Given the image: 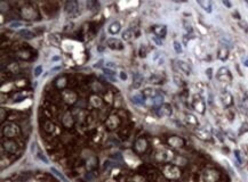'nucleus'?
<instances>
[{
	"label": "nucleus",
	"instance_id": "obj_1",
	"mask_svg": "<svg viewBox=\"0 0 248 182\" xmlns=\"http://www.w3.org/2000/svg\"><path fill=\"white\" fill-rule=\"evenodd\" d=\"M21 131L13 123H6L2 125V137H6L7 140H12L15 137H18Z\"/></svg>",
	"mask_w": 248,
	"mask_h": 182
},
{
	"label": "nucleus",
	"instance_id": "obj_2",
	"mask_svg": "<svg viewBox=\"0 0 248 182\" xmlns=\"http://www.w3.org/2000/svg\"><path fill=\"white\" fill-rule=\"evenodd\" d=\"M64 10H65L66 16H69L71 18L77 17L79 15V8H78V2L77 1H68L65 4V7H64Z\"/></svg>",
	"mask_w": 248,
	"mask_h": 182
},
{
	"label": "nucleus",
	"instance_id": "obj_3",
	"mask_svg": "<svg viewBox=\"0 0 248 182\" xmlns=\"http://www.w3.org/2000/svg\"><path fill=\"white\" fill-rule=\"evenodd\" d=\"M2 150H6V152L15 155L18 152V146L14 140H2Z\"/></svg>",
	"mask_w": 248,
	"mask_h": 182
},
{
	"label": "nucleus",
	"instance_id": "obj_4",
	"mask_svg": "<svg viewBox=\"0 0 248 182\" xmlns=\"http://www.w3.org/2000/svg\"><path fill=\"white\" fill-rule=\"evenodd\" d=\"M192 107L196 109L198 113L204 114L206 105H205V101L204 99H202V97H200V96H198V95L194 96V97H193V100H192Z\"/></svg>",
	"mask_w": 248,
	"mask_h": 182
},
{
	"label": "nucleus",
	"instance_id": "obj_5",
	"mask_svg": "<svg viewBox=\"0 0 248 182\" xmlns=\"http://www.w3.org/2000/svg\"><path fill=\"white\" fill-rule=\"evenodd\" d=\"M218 81L221 82H231L232 80V75H231L230 71L228 67H221L217 71V75H216Z\"/></svg>",
	"mask_w": 248,
	"mask_h": 182
},
{
	"label": "nucleus",
	"instance_id": "obj_6",
	"mask_svg": "<svg viewBox=\"0 0 248 182\" xmlns=\"http://www.w3.org/2000/svg\"><path fill=\"white\" fill-rule=\"evenodd\" d=\"M156 113H157V115L159 117L170 116L173 114V109H172V106L169 104H162L159 107H157Z\"/></svg>",
	"mask_w": 248,
	"mask_h": 182
},
{
	"label": "nucleus",
	"instance_id": "obj_7",
	"mask_svg": "<svg viewBox=\"0 0 248 182\" xmlns=\"http://www.w3.org/2000/svg\"><path fill=\"white\" fill-rule=\"evenodd\" d=\"M148 148V141L144 138H139L134 143V152L136 154H143Z\"/></svg>",
	"mask_w": 248,
	"mask_h": 182
},
{
	"label": "nucleus",
	"instance_id": "obj_8",
	"mask_svg": "<svg viewBox=\"0 0 248 182\" xmlns=\"http://www.w3.org/2000/svg\"><path fill=\"white\" fill-rule=\"evenodd\" d=\"M106 44L112 50H122L124 49V44L119 39H116V38L108 39L106 40Z\"/></svg>",
	"mask_w": 248,
	"mask_h": 182
},
{
	"label": "nucleus",
	"instance_id": "obj_9",
	"mask_svg": "<svg viewBox=\"0 0 248 182\" xmlns=\"http://www.w3.org/2000/svg\"><path fill=\"white\" fill-rule=\"evenodd\" d=\"M152 31H153V33H154L156 37L160 38V39H164V38L166 37V34H167V26L161 25V24H159V25H154L152 27Z\"/></svg>",
	"mask_w": 248,
	"mask_h": 182
},
{
	"label": "nucleus",
	"instance_id": "obj_10",
	"mask_svg": "<svg viewBox=\"0 0 248 182\" xmlns=\"http://www.w3.org/2000/svg\"><path fill=\"white\" fill-rule=\"evenodd\" d=\"M168 143H169V146H172V147L181 148L185 145V141H184V139L174 135V137H170V138L168 139Z\"/></svg>",
	"mask_w": 248,
	"mask_h": 182
},
{
	"label": "nucleus",
	"instance_id": "obj_11",
	"mask_svg": "<svg viewBox=\"0 0 248 182\" xmlns=\"http://www.w3.org/2000/svg\"><path fill=\"white\" fill-rule=\"evenodd\" d=\"M197 4L200 6L207 13H212L213 12V2L210 0H197Z\"/></svg>",
	"mask_w": 248,
	"mask_h": 182
},
{
	"label": "nucleus",
	"instance_id": "obj_12",
	"mask_svg": "<svg viewBox=\"0 0 248 182\" xmlns=\"http://www.w3.org/2000/svg\"><path fill=\"white\" fill-rule=\"evenodd\" d=\"M196 133L198 135V138L201 139V140H210V138H212V133L206 129H202V128H198Z\"/></svg>",
	"mask_w": 248,
	"mask_h": 182
},
{
	"label": "nucleus",
	"instance_id": "obj_13",
	"mask_svg": "<svg viewBox=\"0 0 248 182\" xmlns=\"http://www.w3.org/2000/svg\"><path fill=\"white\" fill-rule=\"evenodd\" d=\"M176 63H177V67H179L182 73H184L185 75H190L191 74V67H190V65L187 63L183 61H176Z\"/></svg>",
	"mask_w": 248,
	"mask_h": 182
},
{
	"label": "nucleus",
	"instance_id": "obj_14",
	"mask_svg": "<svg viewBox=\"0 0 248 182\" xmlns=\"http://www.w3.org/2000/svg\"><path fill=\"white\" fill-rule=\"evenodd\" d=\"M143 81H144L143 75L139 73H135L133 75V86L131 87L134 88V89H139L143 84Z\"/></svg>",
	"mask_w": 248,
	"mask_h": 182
},
{
	"label": "nucleus",
	"instance_id": "obj_15",
	"mask_svg": "<svg viewBox=\"0 0 248 182\" xmlns=\"http://www.w3.org/2000/svg\"><path fill=\"white\" fill-rule=\"evenodd\" d=\"M159 93H160V92H158L157 90H153V89H150V88L144 89L143 92H142V95L144 96L145 99H146V98H149V99H154Z\"/></svg>",
	"mask_w": 248,
	"mask_h": 182
},
{
	"label": "nucleus",
	"instance_id": "obj_16",
	"mask_svg": "<svg viewBox=\"0 0 248 182\" xmlns=\"http://www.w3.org/2000/svg\"><path fill=\"white\" fill-rule=\"evenodd\" d=\"M228 56H229V50H228L225 47H221L218 49L217 57L220 61H226V59H228Z\"/></svg>",
	"mask_w": 248,
	"mask_h": 182
},
{
	"label": "nucleus",
	"instance_id": "obj_17",
	"mask_svg": "<svg viewBox=\"0 0 248 182\" xmlns=\"http://www.w3.org/2000/svg\"><path fill=\"white\" fill-rule=\"evenodd\" d=\"M120 30H121V25H120V23L119 22H113L112 24L109 26V32L113 35L119 33Z\"/></svg>",
	"mask_w": 248,
	"mask_h": 182
},
{
	"label": "nucleus",
	"instance_id": "obj_18",
	"mask_svg": "<svg viewBox=\"0 0 248 182\" xmlns=\"http://www.w3.org/2000/svg\"><path fill=\"white\" fill-rule=\"evenodd\" d=\"M103 72H104L106 78L109 79L111 82H116V81H117V80H116V73H114V71H112V69H110V68H103Z\"/></svg>",
	"mask_w": 248,
	"mask_h": 182
},
{
	"label": "nucleus",
	"instance_id": "obj_19",
	"mask_svg": "<svg viewBox=\"0 0 248 182\" xmlns=\"http://www.w3.org/2000/svg\"><path fill=\"white\" fill-rule=\"evenodd\" d=\"M20 35L23 37L24 39H32V38H35V33H33L32 31L28 30V29H24V30L20 31Z\"/></svg>",
	"mask_w": 248,
	"mask_h": 182
},
{
	"label": "nucleus",
	"instance_id": "obj_20",
	"mask_svg": "<svg viewBox=\"0 0 248 182\" xmlns=\"http://www.w3.org/2000/svg\"><path fill=\"white\" fill-rule=\"evenodd\" d=\"M131 99L134 104L142 105L144 103V99H145V98H144V96L141 93V95H135V96H133V97H131Z\"/></svg>",
	"mask_w": 248,
	"mask_h": 182
},
{
	"label": "nucleus",
	"instance_id": "obj_21",
	"mask_svg": "<svg viewBox=\"0 0 248 182\" xmlns=\"http://www.w3.org/2000/svg\"><path fill=\"white\" fill-rule=\"evenodd\" d=\"M187 121L189 124H191V125H199V122H198V118H197L194 115H192V114H187Z\"/></svg>",
	"mask_w": 248,
	"mask_h": 182
},
{
	"label": "nucleus",
	"instance_id": "obj_22",
	"mask_svg": "<svg viewBox=\"0 0 248 182\" xmlns=\"http://www.w3.org/2000/svg\"><path fill=\"white\" fill-rule=\"evenodd\" d=\"M44 130L47 132V133H52L53 131H54V125H53V123L50 121H47L46 123L44 124Z\"/></svg>",
	"mask_w": 248,
	"mask_h": 182
},
{
	"label": "nucleus",
	"instance_id": "obj_23",
	"mask_svg": "<svg viewBox=\"0 0 248 182\" xmlns=\"http://www.w3.org/2000/svg\"><path fill=\"white\" fill-rule=\"evenodd\" d=\"M149 81H150V83L159 84V83H162V82H161V81H162V79H161L160 76H158V75H152L151 78L149 79Z\"/></svg>",
	"mask_w": 248,
	"mask_h": 182
},
{
	"label": "nucleus",
	"instance_id": "obj_24",
	"mask_svg": "<svg viewBox=\"0 0 248 182\" xmlns=\"http://www.w3.org/2000/svg\"><path fill=\"white\" fill-rule=\"evenodd\" d=\"M131 37H133V33H131V30H126L122 33V39L125 40V41H129L131 39Z\"/></svg>",
	"mask_w": 248,
	"mask_h": 182
},
{
	"label": "nucleus",
	"instance_id": "obj_25",
	"mask_svg": "<svg viewBox=\"0 0 248 182\" xmlns=\"http://www.w3.org/2000/svg\"><path fill=\"white\" fill-rule=\"evenodd\" d=\"M96 7H98V2H97V1H93V0L87 1V8L88 9L94 10V9H96Z\"/></svg>",
	"mask_w": 248,
	"mask_h": 182
},
{
	"label": "nucleus",
	"instance_id": "obj_26",
	"mask_svg": "<svg viewBox=\"0 0 248 182\" xmlns=\"http://www.w3.org/2000/svg\"><path fill=\"white\" fill-rule=\"evenodd\" d=\"M50 171H52V172H53V173H54V174H55V175H57V177H58V178L61 179V180H62V181H63V182H66V179L64 178V177H63V175H62V174L60 173V172H58V171H57L56 169H54V167H52V170H50Z\"/></svg>",
	"mask_w": 248,
	"mask_h": 182
},
{
	"label": "nucleus",
	"instance_id": "obj_27",
	"mask_svg": "<svg viewBox=\"0 0 248 182\" xmlns=\"http://www.w3.org/2000/svg\"><path fill=\"white\" fill-rule=\"evenodd\" d=\"M174 49L177 54H181V52H182V46H181V44H180L179 41H174Z\"/></svg>",
	"mask_w": 248,
	"mask_h": 182
},
{
	"label": "nucleus",
	"instance_id": "obj_28",
	"mask_svg": "<svg viewBox=\"0 0 248 182\" xmlns=\"http://www.w3.org/2000/svg\"><path fill=\"white\" fill-rule=\"evenodd\" d=\"M56 35H50V38H49V40H50V42H52L54 46H56V47H60V42L58 41H56Z\"/></svg>",
	"mask_w": 248,
	"mask_h": 182
},
{
	"label": "nucleus",
	"instance_id": "obj_29",
	"mask_svg": "<svg viewBox=\"0 0 248 182\" xmlns=\"http://www.w3.org/2000/svg\"><path fill=\"white\" fill-rule=\"evenodd\" d=\"M23 24L21 22H13L9 24V27H12V29H16V27H20V26H22Z\"/></svg>",
	"mask_w": 248,
	"mask_h": 182
},
{
	"label": "nucleus",
	"instance_id": "obj_30",
	"mask_svg": "<svg viewBox=\"0 0 248 182\" xmlns=\"http://www.w3.org/2000/svg\"><path fill=\"white\" fill-rule=\"evenodd\" d=\"M152 40H153V42H156L158 46H162V41H161L160 38H158V37H156V35H153Z\"/></svg>",
	"mask_w": 248,
	"mask_h": 182
},
{
	"label": "nucleus",
	"instance_id": "obj_31",
	"mask_svg": "<svg viewBox=\"0 0 248 182\" xmlns=\"http://www.w3.org/2000/svg\"><path fill=\"white\" fill-rule=\"evenodd\" d=\"M41 72H43V67H41V66H37L35 69V76H39L40 74H41Z\"/></svg>",
	"mask_w": 248,
	"mask_h": 182
},
{
	"label": "nucleus",
	"instance_id": "obj_32",
	"mask_svg": "<svg viewBox=\"0 0 248 182\" xmlns=\"http://www.w3.org/2000/svg\"><path fill=\"white\" fill-rule=\"evenodd\" d=\"M38 157H39L40 159L43 160L44 163H48V159H47V158H46V157H45L44 154H41V152H38Z\"/></svg>",
	"mask_w": 248,
	"mask_h": 182
},
{
	"label": "nucleus",
	"instance_id": "obj_33",
	"mask_svg": "<svg viewBox=\"0 0 248 182\" xmlns=\"http://www.w3.org/2000/svg\"><path fill=\"white\" fill-rule=\"evenodd\" d=\"M235 158L238 159V162H239V163H241V157H240V152H239V150H235Z\"/></svg>",
	"mask_w": 248,
	"mask_h": 182
},
{
	"label": "nucleus",
	"instance_id": "obj_34",
	"mask_svg": "<svg viewBox=\"0 0 248 182\" xmlns=\"http://www.w3.org/2000/svg\"><path fill=\"white\" fill-rule=\"evenodd\" d=\"M240 26H245V27H244V30L246 31V32H247V31H248V24H247V23H245V22H240Z\"/></svg>",
	"mask_w": 248,
	"mask_h": 182
},
{
	"label": "nucleus",
	"instance_id": "obj_35",
	"mask_svg": "<svg viewBox=\"0 0 248 182\" xmlns=\"http://www.w3.org/2000/svg\"><path fill=\"white\" fill-rule=\"evenodd\" d=\"M120 79L125 81V80H126V79H127V74L125 73V72H120Z\"/></svg>",
	"mask_w": 248,
	"mask_h": 182
},
{
	"label": "nucleus",
	"instance_id": "obj_36",
	"mask_svg": "<svg viewBox=\"0 0 248 182\" xmlns=\"http://www.w3.org/2000/svg\"><path fill=\"white\" fill-rule=\"evenodd\" d=\"M106 66H108V68H111V67H117V66H116V64H114V63H111V61H109V63H106Z\"/></svg>",
	"mask_w": 248,
	"mask_h": 182
},
{
	"label": "nucleus",
	"instance_id": "obj_37",
	"mask_svg": "<svg viewBox=\"0 0 248 182\" xmlns=\"http://www.w3.org/2000/svg\"><path fill=\"white\" fill-rule=\"evenodd\" d=\"M102 63H103V59H101L98 63H96L95 65H94V67H96V68H98V67H101L102 66Z\"/></svg>",
	"mask_w": 248,
	"mask_h": 182
},
{
	"label": "nucleus",
	"instance_id": "obj_38",
	"mask_svg": "<svg viewBox=\"0 0 248 182\" xmlns=\"http://www.w3.org/2000/svg\"><path fill=\"white\" fill-rule=\"evenodd\" d=\"M223 5H224V6H226V7H229V8H230L231 6H232V5H231V2L226 1V0H223Z\"/></svg>",
	"mask_w": 248,
	"mask_h": 182
},
{
	"label": "nucleus",
	"instance_id": "obj_39",
	"mask_svg": "<svg viewBox=\"0 0 248 182\" xmlns=\"http://www.w3.org/2000/svg\"><path fill=\"white\" fill-rule=\"evenodd\" d=\"M206 73H207V76H208L209 79L212 78V68H208L207 71H206Z\"/></svg>",
	"mask_w": 248,
	"mask_h": 182
},
{
	"label": "nucleus",
	"instance_id": "obj_40",
	"mask_svg": "<svg viewBox=\"0 0 248 182\" xmlns=\"http://www.w3.org/2000/svg\"><path fill=\"white\" fill-rule=\"evenodd\" d=\"M244 65L248 67V59H245V61H244Z\"/></svg>",
	"mask_w": 248,
	"mask_h": 182
},
{
	"label": "nucleus",
	"instance_id": "obj_41",
	"mask_svg": "<svg viewBox=\"0 0 248 182\" xmlns=\"http://www.w3.org/2000/svg\"><path fill=\"white\" fill-rule=\"evenodd\" d=\"M58 59H60V57H54L53 58V61H58Z\"/></svg>",
	"mask_w": 248,
	"mask_h": 182
}]
</instances>
